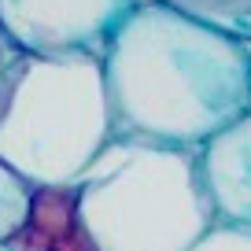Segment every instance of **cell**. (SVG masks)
<instances>
[{"mask_svg":"<svg viewBox=\"0 0 251 251\" xmlns=\"http://www.w3.org/2000/svg\"><path fill=\"white\" fill-rule=\"evenodd\" d=\"M115 137L200 148L251 111V55L236 33L141 0L100 52Z\"/></svg>","mask_w":251,"mask_h":251,"instance_id":"obj_1","label":"cell"},{"mask_svg":"<svg viewBox=\"0 0 251 251\" xmlns=\"http://www.w3.org/2000/svg\"><path fill=\"white\" fill-rule=\"evenodd\" d=\"M71 188L96 251H188L214 229L200 148L111 137Z\"/></svg>","mask_w":251,"mask_h":251,"instance_id":"obj_2","label":"cell"},{"mask_svg":"<svg viewBox=\"0 0 251 251\" xmlns=\"http://www.w3.org/2000/svg\"><path fill=\"white\" fill-rule=\"evenodd\" d=\"M115 137L100 55H30L0 111V163L30 188L71 185Z\"/></svg>","mask_w":251,"mask_h":251,"instance_id":"obj_3","label":"cell"},{"mask_svg":"<svg viewBox=\"0 0 251 251\" xmlns=\"http://www.w3.org/2000/svg\"><path fill=\"white\" fill-rule=\"evenodd\" d=\"M141 0H0V30L30 55H100Z\"/></svg>","mask_w":251,"mask_h":251,"instance_id":"obj_4","label":"cell"},{"mask_svg":"<svg viewBox=\"0 0 251 251\" xmlns=\"http://www.w3.org/2000/svg\"><path fill=\"white\" fill-rule=\"evenodd\" d=\"M200 177L214 226L251 229V111L200 144Z\"/></svg>","mask_w":251,"mask_h":251,"instance_id":"obj_5","label":"cell"},{"mask_svg":"<svg viewBox=\"0 0 251 251\" xmlns=\"http://www.w3.org/2000/svg\"><path fill=\"white\" fill-rule=\"evenodd\" d=\"M15 240L30 251H96L78 214V200H74L71 185L30 188V207H26Z\"/></svg>","mask_w":251,"mask_h":251,"instance_id":"obj_6","label":"cell"},{"mask_svg":"<svg viewBox=\"0 0 251 251\" xmlns=\"http://www.w3.org/2000/svg\"><path fill=\"white\" fill-rule=\"evenodd\" d=\"M26 207H30V185L15 170H8L0 163V244L19 233V226L26 218Z\"/></svg>","mask_w":251,"mask_h":251,"instance_id":"obj_7","label":"cell"},{"mask_svg":"<svg viewBox=\"0 0 251 251\" xmlns=\"http://www.w3.org/2000/svg\"><path fill=\"white\" fill-rule=\"evenodd\" d=\"M163 4H170V8L185 11L192 19H203L218 30H229V33H233L236 19L251 11V0H163Z\"/></svg>","mask_w":251,"mask_h":251,"instance_id":"obj_8","label":"cell"},{"mask_svg":"<svg viewBox=\"0 0 251 251\" xmlns=\"http://www.w3.org/2000/svg\"><path fill=\"white\" fill-rule=\"evenodd\" d=\"M188 251H251V229L214 226L203 240H196Z\"/></svg>","mask_w":251,"mask_h":251,"instance_id":"obj_9","label":"cell"},{"mask_svg":"<svg viewBox=\"0 0 251 251\" xmlns=\"http://www.w3.org/2000/svg\"><path fill=\"white\" fill-rule=\"evenodd\" d=\"M23 59H26V52L0 30V111H4V103H8V93H11V85H15V78H19Z\"/></svg>","mask_w":251,"mask_h":251,"instance_id":"obj_10","label":"cell"},{"mask_svg":"<svg viewBox=\"0 0 251 251\" xmlns=\"http://www.w3.org/2000/svg\"><path fill=\"white\" fill-rule=\"evenodd\" d=\"M233 33H236V37L244 41V45H251V11H248V15H240V19H236Z\"/></svg>","mask_w":251,"mask_h":251,"instance_id":"obj_11","label":"cell"},{"mask_svg":"<svg viewBox=\"0 0 251 251\" xmlns=\"http://www.w3.org/2000/svg\"><path fill=\"white\" fill-rule=\"evenodd\" d=\"M0 251H30V248H23V244H19L15 236H11V240H4V244H0Z\"/></svg>","mask_w":251,"mask_h":251,"instance_id":"obj_12","label":"cell"},{"mask_svg":"<svg viewBox=\"0 0 251 251\" xmlns=\"http://www.w3.org/2000/svg\"><path fill=\"white\" fill-rule=\"evenodd\" d=\"M248 55H251V45H248Z\"/></svg>","mask_w":251,"mask_h":251,"instance_id":"obj_13","label":"cell"}]
</instances>
